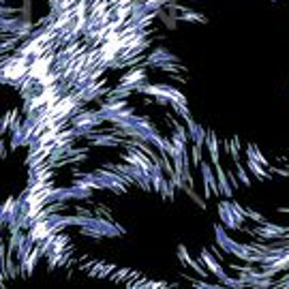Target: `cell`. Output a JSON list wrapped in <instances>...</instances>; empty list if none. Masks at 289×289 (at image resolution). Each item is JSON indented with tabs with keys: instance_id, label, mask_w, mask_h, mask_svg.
<instances>
[{
	"instance_id": "cell-1",
	"label": "cell",
	"mask_w": 289,
	"mask_h": 289,
	"mask_svg": "<svg viewBox=\"0 0 289 289\" xmlns=\"http://www.w3.org/2000/svg\"><path fill=\"white\" fill-rule=\"evenodd\" d=\"M199 259H202V262H204V266L210 270V274L219 279V283H221V281L227 276L225 268L221 266V263H219V259H216L214 255H212V253H210L208 249H202V251H199Z\"/></svg>"
},
{
	"instance_id": "cell-2",
	"label": "cell",
	"mask_w": 289,
	"mask_h": 289,
	"mask_svg": "<svg viewBox=\"0 0 289 289\" xmlns=\"http://www.w3.org/2000/svg\"><path fill=\"white\" fill-rule=\"evenodd\" d=\"M219 219L227 229H240L238 221L234 216V210H232V199H225V202L219 204Z\"/></svg>"
},
{
	"instance_id": "cell-4",
	"label": "cell",
	"mask_w": 289,
	"mask_h": 289,
	"mask_svg": "<svg viewBox=\"0 0 289 289\" xmlns=\"http://www.w3.org/2000/svg\"><path fill=\"white\" fill-rule=\"evenodd\" d=\"M214 238H216V244H219V249H223L225 253L229 251V246H232V242H234L232 236L227 234V227L223 225V223L214 227Z\"/></svg>"
},
{
	"instance_id": "cell-3",
	"label": "cell",
	"mask_w": 289,
	"mask_h": 289,
	"mask_svg": "<svg viewBox=\"0 0 289 289\" xmlns=\"http://www.w3.org/2000/svg\"><path fill=\"white\" fill-rule=\"evenodd\" d=\"M214 172H216V178H219L221 195H223V197H227V199H232V197H234V186H232V182H229V176H227L225 172H223L221 165H214Z\"/></svg>"
},
{
	"instance_id": "cell-5",
	"label": "cell",
	"mask_w": 289,
	"mask_h": 289,
	"mask_svg": "<svg viewBox=\"0 0 289 289\" xmlns=\"http://www.w3.org/2000/svg\"><path fill=\"white\" fill-rule=\"evenodd\" d=\"M246 167H249V172H251L253 176H257L259 180H266V178H268L266 169H263V165L259 163V161H253V158H249V163H246Z\"/></svg>"
},
{
	"instance_id": "cell-6",
	"label": "cell",
	"mask_w": 289,
	"mask_h": 289,
	"mask_svg": "<svg viewBox=\"0 0 289 289\" xmlns=\"http://www.w3.org/2000/svg\"><path fill=\"white\" fill-rule=\"evenodd\" d=\"M236 169H238V180L242 182V184H244L246 188H251V186H253V182H251V178H249V174H246V169H244L238 161H236Z\"/></svg>"
},
{
	"instance_id": "cell-7",
	"label": "cell",
	"mask_w": 289,
	"mask_h": 289,
	"mask_svg": "<svg viewBox=\"0 0 289 289\" xmlns=\"http://www.w3.org/2000/svg\"><path fill=\"white\" fill-rule=\"evenodd\" d=\"M2 289H7V287H4V285H2Z\"/></svg>"
}]
</instances>
